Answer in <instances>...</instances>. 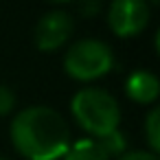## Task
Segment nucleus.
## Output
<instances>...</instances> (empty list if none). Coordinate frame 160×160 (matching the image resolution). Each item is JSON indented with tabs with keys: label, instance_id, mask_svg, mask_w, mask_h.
<instances>
[{
	"label": "nucleus",
	"instance_id": "1",
	"mask_svg": "<svg viewBox=\"0 0 160 160\" xmlns=\"http://www.w3.org/2000/svg\"><path fill=\"white\" fill-rule=\"evenodd\" d=\"M13 149L27 160H62L72 136L66 118L48 105L20 110L9 127Z\"/></svg>",
	"mask_w": 160,
	"mask_h": 160
},
{
	"label": "nucleus",
	"instance_id": "2",
	"mask_svg": "<svg viewBox=\"0 0 160 160\" xmlns=\"http://www.w3.org/2000/svg\"><path fill=\"white\" fill-rule=\"evenodd\" d=\"M70 112L75 123L88 134V138L101 140L121 125V105L103 88H81L70 99Z\"/></svg>",
	"mask_w": 160,
	"mask_h": 160
},
{
	"label": "nucleus",
	"instance_id": "3",
	"mask_svg": "<svg viewBox=\"0 0 160 160\" xmlns=\"http://www.w3.org/2000/svg\"><path fill=\"white\" fill-rule=\"evenodd\" d=\"M112 68H114L112 46L97 38H83L72 42L64 55L66 75L81 83L97 81L108 72H112Z\"/></svg>",
	"mask_w": 160,
	"mask_h": 160
},
{
	"label": "nucleus",
	"instance_id": "4",
	"mask_svg": "<svg viewBox=\"0 0 160 160\" xmlns=\"http://www.w3.org/2000/svg\"><path fill=\"white\" fill-rule=\"evenodd\" d=\"M149 16L145 0H114L108 7V27L118 38H136L147 29Z\"/></svg>",
	"mask_w": 160,
	"mask_h": 160
},
{
	"label": "nucleus",
	"instance_id": "5",
	"mask_svg": "<svg viewBox=\"0 0 160 160\" xmlns=\"http://www.w3.org/2000/svg\"><path fill=\"white\" fill-rule=\"evenodd\" d=\"M72 31H75L72 16L64 9H51L38 20L33 42L42 53H55L70 40Z\"/></svg>",
	"mask_w": 160,
	"mask_h": 160
},
{
	"label": "nucleus",
	"instance_id": "6",
	"mask_svg": "<svg viewBox=\"0 0 160 160\" xmlns=\"http://www.w3.org/2000/svg\"><path fill=\"white\" fill-rule=\"evenodd\" d=\"M125 94L140 105H151L156 103L158 94H160V79L145 68H136L127 75L125 79Z\"/></svg>",
	"mask_w": 160,
	"mask_h": 160
},
{
	"label": "nucleus",
	"instance_id": "7",
	"mask_svg": "<svg viewBox=\"0 0 160 160\" xmlns=\"http://www.w3.org/2000/svg\"><path fill=\"white\" fill-rule=\"evenodd\" d=\"M62 160H110V158L97 138L83 136V138H77L70 142V147Z\"/></svg>",
	"mask_w": 160,
	"mask_h": 160
},
{
	"label": "nucleus",
	"instance_id": "8",
	"mask_svg": "<svg viewBox=\"0 0 160 160\" xmlns=\"http://www.w3.org/2000/svg\"><path fill=\"white\" fill-rule=\"evenodd\" d=\"M145 140L149 145V151L158 156L160 151V110L151 108L145 118Z\"/></svg>",
	"mask_w": 160,
	"mask_h": 160
},
{
	"label": "nucleus",
	"instance_id": "9",
	"mask_svg": "<svg viewBox=\"0 0 160 160\" xmlns=\"http://www.w3.org/2000/svg\"><path fill=\"white\" fill-rule=\"evenodd\" d=\"M99 142H101V147H103V151L108 153L110 160H112V158L116 160L118 156H123V153L127 151V136H125L121 129H116V132L103 136Z\"/></svg>",
	"mask_w": 160,
	"mask_h": 160
},
{
	"label": "nucleus",
	"instance_id": "10",
	"mask_svg": "<svg viewBox=\"0 0 160 160\" xmlns=\"http://www.w3.org/2000/svg\"><path fill=\"white\" fill-rule=\"evenodd\" d=\"M16 108V92L9 86H0V116L11 114Z\"/></svg>",
	"mask_w": 160,
	"mask_h": 160
},
{
	"label": "nucleus",
	"instance_id": "11",
	"mask_svg": "<svg viewBox=\"0 0 160 160\" xmlns=\"http://www.w3.org/2000/svg\"><path fill=\"white\" fill-rule=\"evenodd\" d=\"M116 160H160L156 153H151L149 149H127L123 156H118Z\"/></svg>",
	"mask_w": 160,
	"mask_h": 160
},
{
	"label": "nucleus",
	"instance_id": "12",
	"mask_svg": "<svg viewBox=\"0 0 160 160\" xmlns=\"http://www.w3.org/2000/svg\"><path fill=\"white\" fill-rule=\"evenodd\" d=\"M79 11H81L86 18H92V16H97V13L101 11V5L97 2V0H90V2H83V5L79 7Z\"/></svg>",
	"mask_w": 160,
	"mask_h": 160
},
{
	"label": "nucleus",
	"instance_id": "13",
	"mask_svg": "<svg viewBox=\"0 0 160 160\" xmlns=\"http://www.w3.org/2000/svg\"><path fill=\"white\" fill-rule=\"evenodd\" d=\"M0 160H7V158H0Z\"/></svg>",
	"mask_w": 160,
	"mask_h": 160
}]
</instances>
